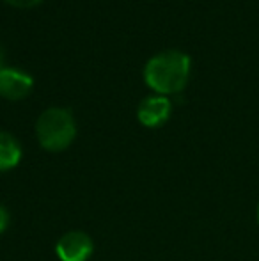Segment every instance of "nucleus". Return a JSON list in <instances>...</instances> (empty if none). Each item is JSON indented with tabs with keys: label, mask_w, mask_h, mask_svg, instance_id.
I'll use <instances>...</instances> for the list:
<instances>
[{
	"label": "nucleus",
	"mask_w": 259,
	"mask_h": 261,
	"mask_svg": "<svg viewBox=\"0 0 259 261\" xmlns=\"http://www.w3.org/2000/svg\"><path fill=\"white\" fill-rule=\"evenodd\" d=\"M32 87L34 80L28 73L6 66L0 69V96L6 100H23L31 94Z\"/></svg>",
	"instance_id": "20e7f679"
},
{
	"label": "nucleus",
	"mask_w": 259,
	"mask_h": 261,
	"mask_svg": "<svg viewBox=\"0 0 259 261\" xmlns=\"http://www.w3.org/2000/svg\"><path fill=\"white\" fill-rule=\"evenodd\" d=\"M93 252L94 244L83 231H69L55 245V254L61 261H89Z\"/></svg>",
	"instance_id": "7ed1b4c3"
},
{
	"label": "nucleus",
	"mask_w": 259,
	"mask_h": 261,
	"mask_svg": "<svg viewBox=\"0 0 259 261\" xmlns=\"http://www.w3.org/2000/svg\"><path fill=\"white\" fill-rule=\"evenodd\" d=\"M256 220H257V224H259V203H257V208H256Z\"/></svg>",
	"instance_id": "9d476101"
},
{
	"label": "nucleus",
	"mask_w": 259,
	"mask_h": 261,
	"mask_svg": "<svg viewBox=\"0 0 259 261\" xmlns=\"http://www.w3.org/2000/svg\"><path fill=\"white\" fill-rule=\"evenodd\" d=\"M6 2L14 7H32L38 2H41V0H6Z\"/></svg>",
	"instance_id": "6e6552de"
},
{
	"label": "nucleus",
	"mask_w": 259,
	"mask_h": 261,
	"mask_svg": "<svg viewBox=\"0 0 259 261\" xmlns=\"http://www.w3.org/2000/svg\"><path fill=\"white\" fill-rule=\"evenodd\" d=\"M4 68V52H2V48H0V69Z\"/></svg>",
	"instance_id": "1a4fd4ad"
},
{
	"label": "nucleus",
	"mask_w": 259,
	"mask_h": 261,
	"mask_svg": "<svg viewBox=\"0 0 259 261\" xmlns=\"http://www.w3.org/2000/svg\"><path fill=\"white\" fill-rule=\"evenodd\" d=\"M170 110H172V105L169 98L162 94H153V96H146L138 103L137 117L144 126L158 128L169 119Z\"/></svg>",
	"instance_id": "39448f33"
},
{
	"label": "nucleus",
	"mask_w": 259,
	"mask_h": 261,
	"mask_svg": "<svg viewBox=\"0 0 259 261\" xmlns=\"http://www.w3.org/2000/svg\"><path fill=\"white\" fill-rule=\"evenodd\" d=\"M36 137L46 151H64L76 137L75 117L68 109L50 107L36 121Z\"/></svg>",
	"instance_id": "f03ea898"
},
{
	"label": "nucleus",
	"mask_w": 259,
	"mask_h": 261,
	"mask_svg": "<svg viewBox=\"0 0 259 261\" xmlns=\"http://www.w3.org/2000/svg\"><path fill=\"white\" fill-rule=\"evenodd\" d=\"M9 227V212L6 210V206L0 204V234Z\"/></svg>",
	"instance_id": "0eeeda50"
},
{
	"label": "nucleus",
	"mask_w": 259,
	"mask_h": 261,
	"mask_svg": "<svg viewBox=\"0 0 259 261\" xmlns=\"http://www.w3.org/2000/svg\"><path fill=\"white\" fill-rule=\"evenodd\" d=\"M192 61L180 50H163L153 55L144 66V80L156 94H176L190 79Z\"/></svg>",
	"instance_id": "f257e3e1"
},
{
	"label": "nucleus",
	"mask_w": 259,
	"mask_h": 261,
	"mask_svg": "<svg viewBox=\"0 0 259 261\" xmlns=\"http://www.w3.org/2000/svg\"><path fill=\"white\" fill-rule=\"evenodd\" d=\"M21 160V146L7 132H0V172L14 169Z\"/></svg>",
	"instance_id": "423d86ee"
}]
</instances>
